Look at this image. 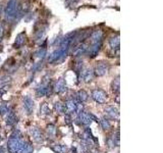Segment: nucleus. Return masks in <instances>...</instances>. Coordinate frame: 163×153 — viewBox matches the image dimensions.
I'll return each mask as SVG.
<instances>
[{
    "label": "nucleus",
    "instance_id": "nucleus-12",
    "mask_svg": "<svg viewBox=\"0 0 163 153\" xmlns=\"http://www.w3.org/2000/svg\"><path fill=\"white\" fill-rule=\"evenodd\" d=\"M32 138L35 140L36 142H41L43 140V135H42L41 131L38 128H31L30 130Z\"/></svg>",
    "mask_w": 163,
    "mask_h": 153
},
{
    "label": "nucleus",
    "instance_id": "nucleus-7",
    "mask_svg": "<svg viewBox=\"0 0 163 153\" xmlns=\"http://www.w3.org/2000/svg\"><path fill=\"white\" fill-rule=\"evenodd\" d=\"M78 103H80V102H77L74 98H73V99H68V100H66V101H65V104H64L65 110H66L67 112H70V113L76 112V111H77Z\"/></svg>",
    "mask_w": 163,
    "mask_h": 153
},
{
    "label": "nucleus",
    "instance_id": "nucleus-31",
    "mask_svg": "<svg viewBox=\"0 0 163 153\" xmlns=\"http://www.w3.org/2000/svg\"><path fill=\"white\" fill-rule=\"evenodd\" d=\"M65 120H66V123H71V119H70V116L68 115H65Z\"/></svg>",
    "mask_w": 163,
    "mask_h": 153
},
{
    "label": "nucleus",
    "instance_id": "nucleus-22",
    "mask_svg": "<svg viewBox=\"0 0 163 153\" xmlns=\"http://www.w3.org/2000/svg\"><path fill=\"white\" fill-rule=\"evenodd\" d=\"M77 99H78V101H79L80 103H83V102L86 101V100L88 99V94H87L86 91H84V90L79 91L78 96H77Z\"/></svg>",
    "mask_w": 163,
    "mask_h": 153
},
{
    "label": "nucleus",
    "instance_id": "nucleus-34",
    "mask_svg": "<svg viewBox=\"0 0 163 153\" xmlns=\"http://www.w3.org/2000/svg\"><path fill=\"white\" fill-rule=\"evenodd\" d=\"M0 12H1V7H0Z\"/></svg>",
    "mask_w": 163,
    "mask_h": 153
},
{
    "label": "nucleus",
    "instance_id": "nucleus-17",
    "mask_svg": "<svg viewBox=\"0 0 163 153\" xmlns=\"http://www.w3.org/2000/svg\"><path fill=\"white\" fill-rule=\"evenodd\" d=\"M59 60H60V52H59V49L54 50L50 55H49L48 61L50 63L51 62H55V61H59Z\"/></svg>",
    "mask_w": 163,
    "mask_h": 153
},
{
    "label": "nucleus",
    "instance_id": "nucleus-18",
    "mask_svg": "<svg viewBox=\"0 0 163 153\" xmlns=\"http://www.w3.org/2000/svg\"><path fill=\"white\" fill-rule=\"evenodd\" d=\"M34 151V148H33V145L30 144V143L24 142V144L22 146V149L19 153H33Z\"/></svg>",
    "mask_w": 163,
    "mask_h": 153
},
{
    "label": "nucleus",
    "instance_id": "nucleus-11",
    "mask_svg": "<svg viewBox=\"0 0 163 153\" xmlns=\"http://www.w3.org/2000/svg\"><path fill=\"white\" fill-rule=\"evenodd\" d=\"M105 112H106V115H108L110 119H118V116H119L118 110H117L114 106L106 107Z\"/></svg>",
    "mask_w": 163,
    "mask_h": 153
},
{
    "label": "nucleus",
    "instance_id": "nucleus-28",
    "mask_svg": "<svg viewBox=\"0 0 163 153\" xmlns=\"http://www.w3.org/2000/svg\"><path fill=\"white\" fill-rule=\"evenodd\" d=\"M41 111H42V113H44V115H49L51 113V110H50V108H49V106L47 105V103H44L43 105H42Z\"/></svg>",
    "mask_w": 163,
    "mask_h": 153
},
{
    "label": "nucleus",
    "instance_id": "nucleus-24",
    "mask_svg": "<svg viewBox=\"0 0 163 153\" xmlns=\"http://www.w3.org/2000/svg\"><path fill=\"white\" fill-rule=\"evenodd\" d=\"M111 89L114 93H118L119 92V78H116L111 84Z\"/></svg>",
    "mask_w": 163,
    "mask_h": 153
},
{
    "label": "nucleus",
    "instance_id": "nucleus-6",
    "mask_svg": "<svg viewBox=\"0 0 163 153\" xmlns=\"http://www.w3.org/2000/svg\"><path fill=\"white\" fill-rule=\"evenodd\" d=\"M108 70H109L108 64L105 62H100L97 64V66L95 68V74L98 77H102L105 74H107Z\"/></svg>",
    "mask_w": 163,
    "mask_h": 153
},
{
    "label": "nucleus",
    "instance_id": "nucleus-23",
    "mask_svg": "<svg viewBox=\"0 0 163 153\" xmlns=\"http://www.w3.org/2000/svg\"><path fill=\"white\" fill-rule=\"evenodd\" d=\"M9 111V108H8V105L6 103H1L0 104V115H1L2 116L6 115Z\"/></svg>",
    "mask_w": 163,
    "mask_h": 153
},
{
    "label": "nucleus",
    "instance_id": "nucleus-1",
    "mask_svg": "<svg viewBox=\"0 0 163 153\" xmlns=\"http://www.w3.org/2000/svg\"><path fill=\"white\" fill-rule=\"evenodd\" d=\"M18 0H9L7 2V5H6L4 14L5 18L8 19V21H12L16 17V14H18Z\"/></svg>",
    "mask_w": 163,
    "mask_h": 153
},
{
    "label": "nucleus",
    "instance_id": "nucleus-3",
    "mask_svg": "<svg viewBox=\"0 0 163 153\" xmlns=\"http://www.w3.org/2000/svg\"><path fill=\"white\" fill-rule=\"evenodd\" d=\"M92 97H93V99L95 100L96 102L100 103V104H103L104 102L106 101L107 94L104 92L103 90L97 89V90H94L92 92Z\"/></svg>",
    "mask_w": 163,
    "mask_h": 153
},
{
    "label": "nucleus",
    "instance_id": "nucleus-19",
    "mask_svg": "<svg viewBox=\"0 0 163 153\" xmlns=\"http://www.w3.org/2000/svg\"><path fill=\"white\" fill-rule=\"evenodd\" d=\"M82 77H83V79L85 80V82H90L91 80L93 79V70H85L83 71V74H82Z\"/></svg>",
    "mask_w": 163,
    "mask_h": 153
},
{
    "label": "nucleus",
    "instance_id": "nucleus-27",
    "mask_svg": "<svg viewBox=\"0 0 163 153\" xmlns=\"http://www.w3.org/2000/svg\"><path fill=\"white\" fill-rule=\"evenodd\" d=\"M55 109L57 110L58 113H63L65 111L64 104L60 103V102H56V103H55Z\"/></svg>",
    "mask_w": 163,
    "mask_h": 153
},
{
    "label": "nucleus",
    "instance_id": "nucleus-20",
    "mask_svg": "<svg viewBox=\"0 0 163 153\" xmlns=\"http://www.w3.org/2000/svg\"><path fill=\"white\" fill-rule=\"evenodd\" d=\"M109 45L112 49H118L119 48V37L116 36V37H113L109 40Z\"/></svg>",
    "mask_w": 163,
    "mask_h": 153
},
{
    "label": "nucleus",
    "instance_id": "nucleus-21",
    "mask_svg": "<svg viewBox=\"0 0 163 153\" xmlns=\"http://www.w3.org/2000/svg\"><path fill=\"white\" fill-rule=\"evenodd\" d=\"M51 148H52V150H53L55 153H64V152H66V150H67L66 146H64V145H60V144L53 145Z\"/></svg>",
    "mask_w": 163,
    "mask_h": 153
},
{
    "label": "nucleus",
    "instance_id": "nucleus-5",
    "mask_svg": "<svg viewBox=\"0 0 163 153\" xmlns=\"http://www.w3.org/2000/svg\"><path fill=\"white\" fill-rule=\"evenodd\" d=\"M79 119L82 122V123H84V125H86V126L91 125L93 119L97 120V119L92 115V113H88V112H84V111L79 115ZM97 122H98V120H97Z\"/></svg>",
    "mask_w": 163,
    "mask_h": 153
},
{
    "label": "nucleus",
    "instance_id": "nucleus-33",
    "mask_svg": "<svg viewBox=\"0 0 163 153\" xmlns=\"http://www.w3.org/2000/svg\"><path fill=\"white\" fill-rule=\"evenodd\" d=\"M6 92V89H3V88H1V91H0V96L2 95L3 93H5Z\"/></svg>",
    "mask_w": 163,
    "mask_h": 153
},
{
    "label": "nucleus",
    "instance_id": "nucleus-13",
    "mask_svg": "<svg viewBox=\"0 0 163 153\" xmlns=\"http://www.w3.org/2000/svg\"><path fill=\"white\" fill-rule=\"evenodd\" d=\"M6 115H7V118H6V125L7 126H14L18 122V118H16L14 110H9Z\"/></svg>",
    "mask_w": 163,
    "mask_h": 153
},
{
    "label": "nucleus",
    "instance_id": "nucleus-32",
    "mask_svg": "<svg viewBox=\"0 0 163 153\" xmlns=\"http://www.w3.org/2000/svg\"><path fill=\"white\" fill-rule=\"evenodd\" d=\"M2 36H3V27H2V25H0V41H1V39H2Z\"/></svg>",
    "mask_w": 163,
    "mask_h": 153
},
{
    "label": "nucleus",
    "instance_id": "nucleus-30",
    "mask_svg": "<svg viewBox=\"0 0 163 153\" xmlns=\"http://www.w3.org/2000/svg\"><path fill=\"white\" fill-rule=\"evenodd\" d=\"M47 129H48L49 134H54V133H55V127L53 125H49Z\"/></svg>",
    "mask_w": 163,
    "mask_h": 153
},
{
    "label": "nucleus",
    "instance_id": "nucleus-29",
    "mask_svg": "<svg viewBox=\"0 0 163 153\" xmlns=\"http://www.w3.org/2000/svg\"><path fill=\"white\" fill-rule=\"evenodd\" d=\"M10 138H12V139H21V138H22L21 132H19L18 130H15V131L11 134Z\"/></svg>",
    "mask_w": 163,
    "mask_h": 153
},
{
    "label": "nucleus",
    "instance_id": "nucleus-8",
    "mask_svg": "<svg viewBox=\"0 0 163 153\" xmlns=\"http://www.w3.org/2000/svg\"><path fill=\"white\" fill-rule=\"evenodd\" d=\"M87 51H88V45L86 43H80L74 48L73 55H74V56H80V55L85 54Z\"/></svg>",
    "mask_w": 163,
    "mask_h": 153
},
{
    "label": "nucleus",
    "instance_id": "nucleus-14",
    "mask_svg": "<svg viewBox=\"0 0 163 153\" xmlns=\"http://www.w3.org/2000/svg\"><path fill=\"white\" fill-rule=\"evenodd\" d=\"M102 38H103V33H102V31H100V30L94 31L93 34L91 35V41H92V43L102 42Z\"/></svg>",
    "mask_w": 163,
    "mask_h": 153
},
{
    "label": "nucleus",
    "instance_id": "nucleus-25",
    "mask_svg": "<svg viewBox=\"0 0 163 153\" xmlns=\"http://www.w3.org/2000/svg\"><path fill=\"white\" fill-rule=\"evenodd\" d=\"M46 48H42V49H39L37 52L35 53V55H36V57L37 58H39V59H43V58L45 57V55H46Z\"/></svg>",
    "mask_w": 163,
    "mask_h": 153
},
{
    "label": "nucleus",
    "instance_id": "nucleus-9",
    "mask_svg": "<svg viewBox=\"0 0 163 153\" xmlns=\"http://www.w3.org/2000/svg\"><path fill=\"white\" fill-rule=\"evenodd\" d=\"M101 45L102 42H98V43H92V46L90 48H88V52H89V56L90 57H95L96 55L99 53V51L101 49Z\"/></svg>",
    "mask_w": 163,
    "mask_h": 153
},
{
    "label": "nucleus",
    "instance_id": "nucleus-4",
    "mask_svg": "<svg viewBox=\"0 0 163 153\" xmlns=\"http://www.w3.org/2000/svg\"><path fill=\"white\" fill-rule=\"evenodd\" d=\"M36 94H37L38 97H42V96H46V95H50L51 94V87L48 83H43L36 91Z\"/></svg>",
    "mask_w": 163,
    "mask_h": 153
},
{
    "label": "nucleus",
    "instance_id": "nucleus-16",
    "mask_svg": "<svg viewBox=\"0 0 163 153\" xmlns=\"http://www.w3.org/2000/svg\"><path fill=\"white\" fill-rule=\"evenodd\" d=\"M26 41V34L25 33H21L16 36L15 38V42H14V48H19L21 46H22V44L25 43Z\"/></svg>",
    "mask_w": 163,
    "mask_h": 153
},
{
    "label": "nucleus",
    "instance_id": "nucleus-2",
    "mask_svg": "<svg viewBox=\"0 0 163 153\" xmlns=\"http://www.w3.org/2000/svg\"><path fill=\"white\" fill-rule=\"evenodd\" d=\"M24 144V141H22L21 139H12L9 138L7 148L10 153H19L22 149V146Z\"/></svg>",
    "mask_w": 163,
    "mask_h": 153
},
{
    "label": "nucleus",
    "instance_id": "nucleus-26",
    "mask_svg": "<svg viewBox=\"0 0 163 153\" xmlns=\"http://www.w3.org/2000/svg\"><path fill=\"white\" fill-rule=\"evenodd\" d=\"M100 123H101V127H102L103 130H108L110 128V123L109 120L105 119V118H102L100 120Z\"/></svg>",
    "mask_w": 163,
    "mask_h": 153
},
{
    "label": "nucleus",
    "instance_id": "nucleus-10",
    "mask_svg": "<svg viewBox=\"0 0 163 153\" xmlns=\"http://www.w3.org/2000/svg\"><path fill=\"white\" fill-rule=\"evenodd\" d=\"M24 107L28 111V113H32L33 109H34V100L30 96L24 97Z\"/></svg>",
    "mask_w": 163,
    "mask_h": 153
},
{
    "label": "nucleus",
    "instance_id": "nucleus-15",
    "mask_svg": "<svg viewBox=\"0 0 163 153\" xmlns=\"http://www.w3.org/2000/svg\"><path fill=\"white\" fill-rule=\"evenodd\" d=\"M64 91H66V86H65L64 80L59 79L55 84V92L57 93H62Z\"/></svg>",
    "mask_w": 163,
    "mask_h": 153
}]
</instances>
